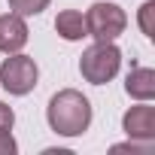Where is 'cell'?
Segmentation results:
<instances>
[{
    "label": "cell",
    "mask_w": 155,
    "mask_h": 155,
    "mask_svg": "<svg viewBox=\"0 0 155 155\" xmlns=\"http://www.w3.org/2000/svg\"><path fill=\"white\" fill-rule=\"evenodd\" d=\"M46 116H49V125L55 134L76 137V134L88 131V125H91V104H88V97H82V91L64 88L49 101Z\"/></svg>",
    "instance_id": "obj_1"
},
{
    "label": "cell",
    "mask_w": 155,
    "mask_h": 155,
    "mask_svg": "<svg viewBox=\"0 0 155 155\" xmlns=\"http://www.w3.org/2000/svg\"><path fill=\"white\" fill-rule=\"evenodd\" d=\"M15 140H12V134L9 131H0V155H15Z\"/></svg>",
    "instance_id": "obj_12"
},
{
    "label": "cell",
    "mask_w": 155,
    "mask_h": 155,
    "mask_svg": "<svg viewBox=\"0 0 155 155\" xmlns=\"http://www.w3.org/2000/svg\"><path fill=\"white\" fill-rule=\"evenodd\" d=\"M12 125H15V113H12V107H6L3 101H0V131H12Z\"/></svg>",
    "instance_id": "obj_11"
},
{
    "label": "cell",
    "mask_w": 155,
    "mask_h": 155,
    "mask_svg": "<svg viewBox=\"0 0 155 155\" xmlns=\"http://www.w3.org/2000/svg\"><path fill=\"white\" fill-rule=\"evenodd\" d=\"M125 25H128V15L116 3H94L85 12V34L94 37L97 43H113L116 37L125 34Z\"/></svg>",
    "instance_id": "obj_3"
},
{
    "label": "cell",
    "mask_w": 155,
    "mask_h": 155,
    "mask_svg": "<svg viewBox=\"0 0 155 155\" xmlns=\"http://www.w3.org/2000/svg\"><path fill=\"white\" fill-rule=\"evenodd\" d=\"M55 31H58L64 40H70V43L88 37V34H85V15L76 12V9H64V12H58V18H55Z\"/></svg>",
    "instance_id": "obj_8"
},
{
    "label": "cell",
    "mask_w": 155,
    "mask_h": 155,
    "mask_svg": "<svg viewBox=\"0 0 155 155\" xmlns=\"http://www.w3.org/2000/svg\"><path fill=\"white\" fill-rule=\"evenodd\" d=\"M125 91L134 101H152L155 97V70H149V67L131 70L128 79H125Z\"/></svg>",
    "instance_id": "obj_7"
},
{
    "label": "cell",
    "mask_w": 155,
    "mask_h": 155,
    "mask_svg": "<svg viewBox=\"0 0 155 155\" xmlns=\"http://www.w3.org/2000/svg\"><path fill=\"white\" fill-rule=\"evenodd\" d=\"M152 18H155V3L152 0H146V3L140 6V28H143V34L152 40L155 37V25H152Z\"/></svg>",
    "instance_id": "obj_10"
},
{
    "label": "cell",
    "mask_w": 155,
    "mask_h": 155,
    "mask_svg": "<svg viewBox=\"0 0 155 155\" xmlns=\"http://www.w3.org/2000/svg\"><path fill=\"white\" fill-rule=\"evenodd\" d=\"M28 43V25L21 15L15 12H6V15H0V52H21Z\"/></svg>",
    "instance_id": "obj_6"
},
{
    "label": "cell",
    "mask_w": 155,
    "mask_h": 155,
    "mask_svg": "<svg viewBox=\"0 0 155 155\" xmlns=\"http://www.w3.org/2000/svg\"><path fill=\"white\" fill-rule=\"evenodd\" d=\"M119 64H122V52H119L113 43H94L91 49L82 52V58H79V73L85 76V82L104 85V82H110L113 76L119 73Z\"/></svg>",
    "instance_id": "obj_2"
},
{
    "label": "cell",
    "mask_w": 155,
    "mask_h": 155,
    "mask_svg": "<svg viewBox=\"0 0 155 155\" xmlns=\"http://www.w3.org/2000/svg\"><path fill=\"white\" fill-rule=\"evenodd\" d=\"M49 6V0H9V9L15 15H40Z\"/></svg>",
    "instance_id": "obj_9"
},
{
    "label": "cell",
    "mask_w": 155,
    "mask_h": 155,
    "mask_svg": "<svg viewBox=\"0 0 155 155\" xmlns=\"http://www.w3.org/2000/svg\"><path fill=\"white\" fill-rule=\"evenodd\" d=\"M122 128L131 140H152L155 137V107L149 104H140V107H131L122 119Z\"/></svg>",
    "instance_id": "obj_5"
},
{
    "label": "cell",
    "mask_w": 155,
    "mask_h": 155,
    "mask_svg": "<svg viewBox=\"0 0 155 155\" xmlns=\"http://www.w3.org/2000/svg\"><path fill=\"white\" fill-rule=\"evenodd\" d=\"M37 79H40V70H37L34 58H28V55L12 52L3 64H0V82H3V88L9 94H28V91H34Z\"/></svg>",
    "instance_id": "obj_4"
}]
</instances>
